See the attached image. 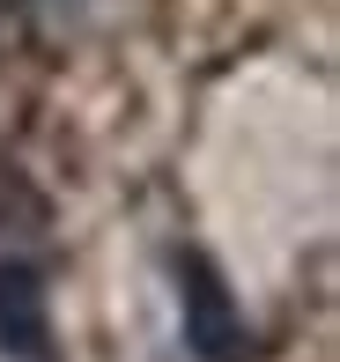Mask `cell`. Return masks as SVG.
<instances>
[{
  "mask_svg": "<svg viewBox=\"0 0 340 362\" xmlns=\"http://www.w3.org/2000/svg\"><path fill=\"white\" fill-rule=\"evenodd\" d=\"M177 318L192 362H259V333L207 252H177Z\"/></svg>",
  "mask_w": 340,
  "mask_h": 362,
  "instance_id": "obj_1",
  "label": "cell"
},
{
  "mask_svg": "<svg viewBox=\"0 0 340 362\" xmlns=\"http://www.w3.org/2000/svg\"><path fill=\"white\" fill-rule=\"evenodd\" d=\"M0 355L52 362V318H45V288L30 267H0Z\"/></svg>",
  "mask_w": 340,
  "mask_h": 362,
  "instance_id": "obj_2",
  "label": "cell"
}]
</instances>
